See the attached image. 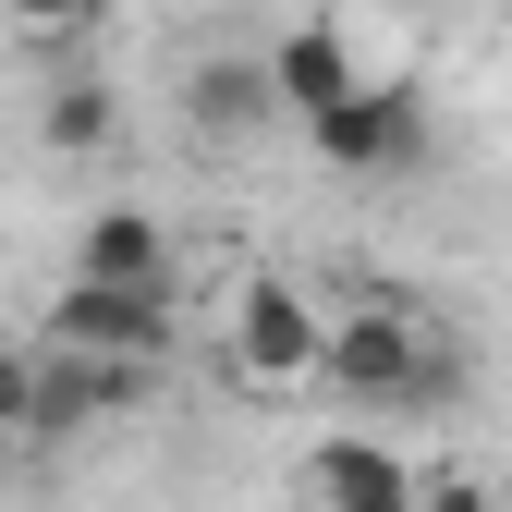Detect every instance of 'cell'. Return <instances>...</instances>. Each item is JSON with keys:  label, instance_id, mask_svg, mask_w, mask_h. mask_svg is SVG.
<instances>
[{"label": "cell", "instance_id": "cell-12", "mask_svg": "<svg viewBox=\"0 0 512 512\" xmlns=\"http://www.w3.org/2000/svg\"><path fill=\"white\" fill-rule=\"evenodd\" d=\"M110 13V0H13V25H37V37H86Z\"/></svg>", "mask_w": 512, "mask_h": 512}, {"label": "cell", "instance_id": "cell-9", "mask_svg": "<svg viewBox=\"0 0 512 512\" xmlns=\"http://www.w3.org/2000/svg\"><path fill=\"white\" fill-rule=\"evenodd\" d=\"M317 512H415L403 452H378V439H330V452H317Z\"/></svg>", "mask_w": 512, "mask_h": 512}, {"label": "cell", "instance_id": "cell-5", "mask_svg": "<svg viewBox=\"0 0 512 512\" xmlns=\"http://www.w3.org/2000/svg\"><path fill=\"white\" fill-rule=\"evenodd\" d=\"M256 61H269V98L293 110V122H330L366 74H354V37L342 25H281L269 49H256Z\"/></svg>", "mask_w": 512, "mask_h": 512}, {"label": "cell", "instance_id": "cell-8", "mask_svg": "<svg viewBox=\"0 0 512 512\" xmlns=\"http://www.w3.org/2000/svg\"><path fill=\"white\" fill-rule=\"evenodd\" d=\"M183 110H196V135H256L281 98H269V61L256 49H220V61H196L183 74Z\"/></svg>", "mask_w": 512, "mask_h": 512}, {"label": "cell", "instance_id": "cell-6", "mask_svg": "<svg viewBox=\"0 0 512 512\" xmlns=\"http://www.w3.org/2000/svg\"><path fill=\"white\" fill-rule=\"evenodd\" d=\"M110 403H135V366H98V354H37V403H25V439H86Z\"/></svg>", "mask_w": 512, "mask_h": 512}, {"label": "cell", "instance_id": "cell-7", "mask_svg": "<svg viewBox=\"0 0 512 512\" xmlns=\"http://www.w3.org/2000/svg\"><path fill=\"white\" fill-rule=\"evenodd\" d=\"M74 281H98V293H171L159 220H147V208H98V220L74 232Z\"/></svg>", "mask_w": 512, "mask_h": 512}, {"label": "cell", "instance_id": "cell-1", "mask_svg": "<svg viewBox=\"0 0 512 512\" xmlns=\"http://www.w3.org/2000/svg\"><path fill=\"white\" fill-rule=\"evenodd\" d=\"M317 378L354 391V403H439V391H464V354L427 342L415 305H354V317L317 330Z\"/></svg>", "mask_w": 512, "mask_h": 512}, {"label": "cell", "instance_id": "cell-2", "mask_svg": "<svg viewBox=\"0 0 512 512\" xmlns=\"http://www.w3.org/2000/svg\"><path fill=\"white\" fill-rule=\"evenodd\" d=\"M49 354L159 366V354H171V293H98V281H61V305H49Z\"/></svg>", "mask_w": 512, "mask_h": 512}, {"label": "cell", "instance_id": "cell-3", "mask_svg": "<svg viewBox=\"0 0 512 512\" xmlns=\"http://www.w3.org/2000/svg\"><path fill=\"white\" fill-rule=\"evenodd\" d=\"M330 171H415L427 159V98L415 86H354L330 122H305Z\"/></svg>", "mask_w": 512, "mask_h": 512}, {"label": "cell", "instance_id": "cell-4", "mask_svg": "<svg viewBox=\"0 0 512 512\" xmlns=\"http://www.w3.org/2000/svg\"><path fill=\"white\" fill-rule=\"evenodd\" d=\"M317 317L293 281H244V305H232V366L244 378H317Z\"/></svg>", "mask_w": 512, "mask_h": 512}, {"label": "cell", "instance_id": "cell-10", "mask_svg": "<svg viewBox=\"0 0 512 512\" xmlns=\"http://www.w3.org/2000/svg\"><path fill=\"white\" fill-rule=\"evenodd\" d=\"M37 135H49L61 159H98V147L122 135V98H110L98 74H74V86H49V110H37Z\"/></svg>", "mask_w": 512, "mask_h": 512}, {"label": "cell", "instance_id": "cell-11", "mask_svg": "<svg viewBox=\"0 0 512 512\" xmlns=\"http://www.w3.org/2000/svg\"><path fill=\"white\" fill-rule=\"evenodd\" d=\"M25 403H37V354L0 342V439H25Z\"/></svg>", "mask_w": 512, "mask_h": 512}]
</instances>
